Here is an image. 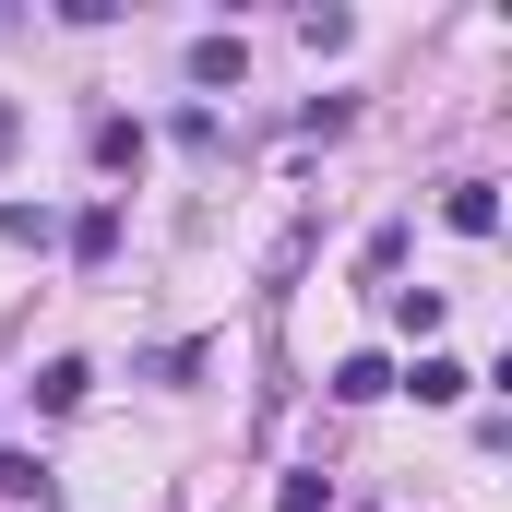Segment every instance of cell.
I'll list each match as a JSON object with an SVG mask.
<instances>
[{
	"label": "cell",
	"instance_id": "obj_2",
	"mask_svg": "<svg viewBox=\"0 0 512 512\" xmlns=\"http://www.w3.org/2000/svg\"><path fill=\"white\" fill-rule=\"evenodd\" d=\"M441 215H453L465 239H489V227H501V191H489V179H453V203H441Z\"/></svg>",
	"mask_w": 512,
	"mask_h": 512
},
{
	"label": "cell",
	"instance_id": "obj_6",
	"mask_svg": "<svg viewBox=\"0 0 512 512\" xmlns=\"http://www.w3.org/2000/svg\"><path fill=\"white\" fill-rule=\"evenodd\" d=\"M84 382H96L84 358H48V370H36V405H84Z\"/></svg>",
	"mask_w": 512,
	"mask_h": 512
},
{
	"label": "cell",
	"instance_id": "obj_8",
	"mask_svg": "<svg viewBox=\"0 0 512 512\" xmlns=\"http://www.w3.org/2000/svg\"><path fill=\"white\" fill-rule=\"evenodd\" d=\"M0 489H12V501H48V465H36V453H0Z\"/></svg>",
	"mask_w": 512,
	"mask_h": 512
},
{
	"label": "cell",
	"instance_id": "obj_3",
	"mask_svg": "<svg viewBox=\"0 0 512 512\" xmlns=\"http://www.w3.org/2000/svg\"><path fill=\"white\" fill-rule=\"evenodd\" d=\"M477 382V370H465V358H417V370H405V393H417V405H453V393Z\"/></svg>",
	"mask_w": 512,
	"mask_h": 512
},
{
	"label": "cell",
	"instance_id": "obj_9",
	"mask_svg": "<svg viewBox=\"0 0 512 512\" xmlns=\"http://www.w3.org/2000/svg\"><path fill=\"white\" fill-rule=\"evenodd\" d=\"M12 143H24V108H12V96H0V155H12Z\"/></svg>",
	"mask_w": 512,
	"mask_h": 512
},
{
	"label": "cell",
	"instance_id": "obj_7",
	"mask_svg": "<svg viewBox=\"0 0 512 512\" xmlns=\"http://www.w3.org/2000/svg\"><path fill=\"white\" fill-rule=\"evenodd\" d=\"M96 155L108 167H143V120H96Z\"/></svg>",
	"mask_w": 512,
	"mask_h": 512
},
{
	"label": "cell",
	"instance_id": "obj_1",
	"mask_svg": "<svg viewBox=\"0 0 512 512\" xmlns=\"http://www.w3.org/2000/svg\"><path fill=\"white\" fill-rule=\"evenodd\" d=\"M239 72H251V48H239V36H191V84H203V96H215V84H239Z\"/></svg>",
	"mask_w": 512,
	"mask_h": 512
},
{
	"label": "cell",
	"instance_id": "obj_5",
	"mask_svg": "<svg viewBox=\"0 0 512 512\" xmlns=\"http://www.w3.org/2000/svg\"><path fill=\"white\" fill-rule=\"evenodd\" d=\"M72 251L108 262V251H120V215H108V203H84V215H72Z\"/></svg>",
	"mask_w": 512,
	"mask_h": 512
},
{
	"label": "cell",
	"instance_id": "obj_4",
	"mask_svg": "<svg viewBox=\"0 0 512 512\" xmlns=\"http://www.w3.org/2000/svg\"><path fill=\"white\" fill-rule=\"evenodd\" d=\"M334 393H346V405H370V393H393V358H334Z\"/></svg>",
	"mask_w": 512,
	"mask_h": 512
}]
</instances>
